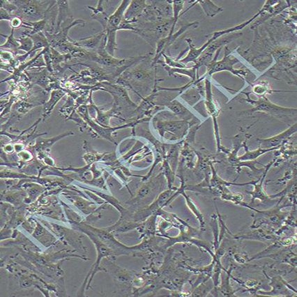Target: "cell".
Listing matches in <instances>:
<instances>
[{"label": "cell", "instance_id": "7402d4cb", "mask_svg": "<svg viewBox=\"0 0 297 297\" xmlns=\"http://www.w3.org/2000/svg\"><path fill=\"white\" fill-rule=\"evenodd\" d=\"M19 43H20L19 51H24L27 53H30L34 46V42L29 36H22L20 38L17 39Z\"/></svg>", "mask_w": 297, "mask_h": 297}, {"label": "cell", "instance_id": "9a60e30c", "mask_svg": "<svg viewBox=\"0 0 297 297\" xmlns=\"http://www.w3.org/2000/svg\"><path fill=\"white\" fill-rule=\"evenodd\" d=\"M243 147H244L245 150H246V153L241 156L238 157V160L240 162H246V161H255L257 160L258 157H260L261 155H264V154L267 153V152L274 151V150H277L280 148H262L259 147L258 149L256 150H248V146H246V141L243 143Z\"/></svg>", "mask_w": 297, "mask_h": 297}, {"label": "cell", "instance_id": "484cf974", "mask_svg": "<svg viewBox=\"0 0 297 297\" xmlns=\"http://www.w3.org/2000/svg\"><path fill=\"white\" fill-rule=\"evenodd\" d=\"M11 29L20 28V27H25V28L30 29V27H26L24 25L23 21L19 17H14L10 22Z\"/></svg>", "mask_w": 297, "mask_h": 297}, {"label": "cell", "instance_id": "7c38bea8", "mask_svg": "<svg viewBox=\"0 0 297 297\" xmlns=\"http://www.w3.org/2000/svg\"><path fill=\"white\" fill-rule=\"evenodd\" d=\"M147 1H145V0L131 1L124 13V20L132 21V22H134V23L136 22L137 19H139L143 14L144 9L147 6Z\"/></svg>", "mask_w": 297, "mask_h": 297}, {"label": "cell", "instance_id": "603a6c76", "mask_svg": "<svg viewBox=\"0 0 297 297\" xmlns=\"http://www.w3.org/2000/svg\"><path fill=\"white\" fill-rule=\"evenodd\" d=\"M185 1H172V6L173 10L174 23L177 24V22L181 16V12L183 10Z\"/></svg>", "mask_w": 297, "mask_h": 297}, {"label": "cell", "instance_id": "ba28073f", "mask_svg": "<svg viewBox=\"0 0 297 297\" xmlns=\"http://www.w3.org/2000/svg\"><path fill=\"white\" fill-rule=\"evenodd\" d=\"M297 131V123L292 125L286 130L268 139H257L258 146L262 148L269 149L280 148L285 141L288 140Z\"/></svg>", "mask_w": 297, "mask_h": 297}, {"label": "cell", "instance_id": "3957f363", "mask_svg": "<svg viewBox=\"0 0 297 297\" xmlns=\"http://www.w3.org/2000/svg\"><path fill=\"white\" fill-rule=\"evenodd\" d=\"M246 95L245 101L253 105V108L250 111L241 112L243 113H253L257 112H262L277 119L287 120L292 119L297 116V109L296 108H288V107L280 106L272 103L266 96L259 97L257 100H253L250 97L249 92H243Z\"/></svg>", "mask_w": 297, "mask_h": 297}, {"label": "cell", "instance_id": "4fadbf2b", "mask_svg": "<svg viewBox=\"0 0 297 297\" xmlns=\"http://www.w3.org/2000/svg\"><path fill=\"white\" fill-rule=\"evenodd\" d=\"M57 4L58 7V19H57L56 29L55 33L59 32L61 25L64 23L66 21L69 19H73L72 14H71V9L69 7V1L66 0H60L57 1Z\"/></svg>", "mask_w": 297, "mask_h": 297}, {"label": "cell", "instance_id": "f1b7e54d", "mask_svg": "<svg viewBox=\"0 0 297 297\" xmlns=\"http://www.w3.org/2000/svg\"><path fill=\"white\" fill-rule=\"evenodd\" d=\"M13 18L14 17L8 11H6L5 9H3V8H0V20L1 21L4 20L11 22Z\"/></svg>", "mask_w": 297, "mask_h": 297}, {"label": "cell", "instance_id": "8992f818", "mask_svg": "<svg viewBox=\"0 0 297 297\" xmlns=\"http://www.w3.org/2000/svg\"><path fill=\"white\" fill-rule=\"evenodd\" d=\"M155 68L152 64L147 67L145 65H137L135 67L126 69L123 73L122 76L119 79L121 84H126L131 87L135 86H150L153 83H156L154 75H155Z\"/></svg>", "mask_w": 297, "mask_h": 297}, {"label": "cell", "instance_id": "277c9868", "mask_svg": "<svg viewBox=\"0 0 297 297\" xmlns=\"http://www.w3.org/2000/svg\"><path fill=\"white\" fill-rule=\"evenodd\" d=\"M18 7L14 17H19L27 22L43 20L52 1L15 0L11 1Z\"/></svg>", "mask_w": 297, "mask_h": 297}, {"label": "cell", "instance_id": "6da1fadb", "mask_svg": "<svg viewBox=\"0 0 297 297\" xmlns=\"http://www.w3.org/2000/svg\"><path fill=\"white\" fill-rule=\"evenodd\" d=\"M222 48H220L216 52V56L214 57L213 60L207 66V73L204 74L205 77H210L212 74L220 71H228L235 76H238L243 81H246L250 85H252L253 82L256 80V75L251 72L249 69L243 68L241 69H235L234 66L238 63H240L238 58L230 55L231 51H229L228 46H225V54L221 61H217Z\"/></svg>", "mask_w": 297, "mask_h": 297}, {"label": "cell", "instance_id": "4316f807", "mask_svg": "<svg viewBox=\"0 0 297 297\" xmlns=\"http://www.w3.org/2000/svg\"><path fill=\"white\" fill-rule=\"evenodd\" d=\"M151 188L150 186H148V185H145V186H142V188L139 190V193H138V199L139 200H141V199H144V197H146L149 193H150Z\"/></svg>", "mask_w": 297, "mask_h": 297}, {"label": "cell", "instance_id": "d4e9b609", "mask_svg": "<svg viewBox=\"0 0 297 297\" xmlns=\"http://www.w3.org/2000/svg\"><path fill=\"white\" fill-rule=\"evenodd\" d=\"M0 3H1V8L5 9L6 11H8L14 17V14L18 10L17 6L12 1H8V0H1Z\"/></svg>", "mask_w": 297, "mask_h": 297}, {"label": "cell", "instance_id": "cb8c5ba5", "mask_svg": "<svg viewBox=\"0 0 297 297\" xmlns=\"http://www.w3.org/2000/svg\"><path fill=\"white\" fill-rule=\"evenodd\" d=\"M162 56L165 58V64L170 67L173 68H181V69H184V68H188V66L186 64H183V63H180L178 60L174 59L171 57L168 56L166 54V53H163Z\"/></svg>", "mask_w": 297, "mask_h": 297}, {"label": "cell", "instance_id": "2e32d148", "mask_svg": "<svg viewBox=\"0 0 297 297\" xmlns=\"http://www.w3.org/2000/svg\"><path fill=\"white\" fill-rule=\"evenodd\" d=\"M199 24L198 22H188V23L184 24V25H183L178 29V32L173 33V35H168L167 37H164L163 41L164 43H165V51H166V50L168 49L170 45H173L175 43V41L178 40L180 36L182 35L184 32H186V30H188V29L197 28L198 26H199Z\"/></svg>", "mask_w": 297, "mask_h": 297}, {"label": "cell", "instance_id": "7a4b0ae2", "mask_svg": "<svg viewBox=\"0 0 297 297\" xmlns=\"http://www.w3.org/2000/svg\"><path fill=\"white\" fill-rule=\"evenodd\" d=\"M153 124L162 138L168 134L173 138V140L183 139L191 127L188 122L179 119L173 113L168 111L158 113L154 117Z\"/></svg>", "mask_w": 297, "mask_h": 297}, {"label": "cell", "instance_id": "9c48e42d", "mask_svg": "<svg viewBox=\"0 0 297 297\" xmlns=\"http://www.w3.org/2000/svg\"><path fill=\"white\" fill-rule=\"evenodd\" d=\"M165 106L171 110L174 114L178 116L179 119L188 122L191 127L199 124V120H198L188 108L183 106L182 104L180 103L178 100H171L165 104Z\"/></svg>", "mask_w": 297, "mask_h": 297}, {"label": "cell", "instance_id": "44dd1931", "mask_svg": "<svg viewBox=\"0 0 297 297\" xmlns=\"http://www.w3.org/2000/svg\"><path fill=\"white\" fill-rule=\"evenodd\" d=\"M252 87V91L251 92L259 97H264L267 94H271L274 92H282V91L274 90L272 88L267 81L256 83L251 85Z\"/></svg>", "mask_w": 297, "mask_h": 297}, {"label": "cell", "instance_id": "30bf717a", "mask_svg": "<svg viewBox=\"0 0 297 297\" xmlns=\"http://www.w3.org/2000/svg\"><path fill=\"white\" fill-rule=\"evenodd\" d=\"M105 35H106L105 32L102 30L100 33L92 36V37H87V38L82 39L80 40H73L69 37V40L73 44L79 48H82L89 52H96L98 50Z\"/></svg>", "mask_w": 297, "mask_h": 297}, {"label": "cell", "instance_id": "5bb4252c", "mask_svg": "<svg viewBox=\"0 0 297 297\" xmlns=\"http://www.w3.org/2000/svg\"><path fill=\"white\" fill-rule=\"evenodd\" d=\"M157 63L161 64L165 68V70L168 71L169 76H174L175 74H182V75L189 76L192 79L193 82H196L198 79H199V74H198V71L195 65L191 68L181 69V68L170 67L161 61H158Z\"/></svg>", "mask_w": 297, "mask_h": 297}, {"label": "cell", "instance_id": "d6986e66", "mask_svg": "<svg viewBox=\"0 0 297 297\" xmlns=\"http://www.w3.org/2000/svg\"><path fill=\"white\" fill-rule=\"evenodd\" d=\"M65 94L66 93L64 92L59 90H56L52 92L49 101L45 103L44 106H43V115L45 118L49 116L56 104L64 97Z\"/></svg>", "mask_w": 297, "mask_h": 297}, {"label": "cell", "instance_id": "ffe728a7", "mask_svg": "<svg viewBox=\"0 0 297 297\" xmlns=\"http://www.w3.org/2000/svg\"><path fill=\"white\" fill-rule=\"evenodd\" d=\"M14 30H14V29L11 30L10 35H1V37H6V41L4 44L1 45L0 48H1V51L3 49L9 50V51L12 52L14 53V56H17L19 54V48L20 47V43H19L17 39H15V37H14Z\"/></svg>", "mask_w": 297, "mask_h": 297}, {"label": "cell", "instance_id": "ac0fdd59", "mask_svg": "<svg viewBox=\"0 0 297 297\" xmlns=\"http://www.w3.org/2000/svg\"><path fill=\"white\" fill-rule=\"evenodd\" d=\"M181 98L184 100L190 106L194 107L198 102L200 100L202 95L199 93V90L196 86L190 87L187 90L183 92L180 95Z\"/></svg>", "mask_w": 297, "mask_h": 297}, {"label": "cell", "instance_id": "e0dca14e", "mask_svg": "<svg viewBox=\"0 0 297 297\" xmlns=\"http://www.w3.org/2000/svg\"><path fill=\"white\" fill-rule=\"evenodd\" d=\"M199 4L202 6L204 12L208 17L213 18L214 16L218 15L220 13L223 12V8L221 6H218L217 4H214L213 1L211 0H199V1H195L193 6L195 4Z\"/></svg>", "mask_w": 297, "mask_h": 297}, {"label": "cell", "instance_id": "5b68a950", "mask_svg": "<svg viewBox=\"0 0 297 297\" xmlns=\"http://www.w3.org/2000/svg\"><path fill=\"white\" fill-rule=\"evenodd\" d=\"M131 1L124 0L121 1V4L113 14L110 15L108 19V25L104 30L106 34L107 43L105 45V50L110 56L115 57V52L118 48L116 42L117 32L119 30L120 25L124 19L125 11L129 6Z\"/></svg>", "mask_w": 297, "mask_h": 297}, {"label": "cell", "instance_id": "83f0119b", "mask_svg": "<svg viewBox=\"0 0 297 297\" xmlns=\"http://www.w3.org/2000/svg\"><path fill=\"white\" fill-rule=\"evenodd\" d=\"M14 58H15V56H14V54L12 52L1 51V61H4V63L7 62V63H9V62L12 61Z\"/></svg>", "mask_w": 297, "mask_h": 297}, {"label": "cell", "instance_id": "52a82bcc", "mask_svg": "<svg viewBox=\"0 0 297 297\" xmlns=\"http://www.w3.org/2000/svg\"><path fill=\"white\" fill-rule=\"evenodd\" d=\"M242 35V33H238V32H234V33L229 34V35H224L220 38L217 39V40L212 42L210 45L207 46V48L203 52H202L201 56L198 59L197 63L195 64L197 70H199V68L202 66H207L209 63L213 60L214 55L216 52L218 51L220 48H223L225 45L233 42L235 39L238 38L240 36Z\"/></svg>", "mask_w": 297, "mask_h": 297}, {"label": "cell", "instance_id": "8fae6325", "mask_svg": "<svg viewBox=\"0 0 297 297\" xmlns=\"http://www.w3.org/2000/svg\"><path fill=\"white\" fill-rule=\"evenodd\" d=\"M275 162V160L272 162H270L269 165L266 167L265 171L263 173L262 178L261 179L257 180V181L251 182V185L254 186V190L253 191H247L252 196V201H251V204L250 205L252 206L253 203H254L256 199H259L262 202L267 203L271 200L270 196H267L266 193L264 192V189H263V183H264V179H265L266 176H267V172L269 171V169L272 166L273 164Z\"/></svg>", "mask_w": 297, "mask_h": 297}]
</instances>
